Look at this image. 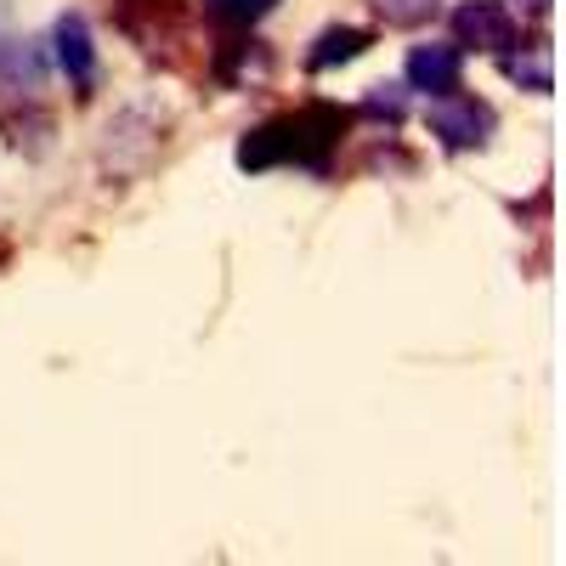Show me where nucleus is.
Instances as JSON below:
<instances>
[{"label": "nucleus", "mask_w": 566, "mask_h": 566, "mask_svg": "<svg viewBox=\"0 0 566 566\" xmlns=\"http://www.w3.org/2000/svg\"><path fill=\"white\" fill-rule=\"evenodd\" d=\"M352 108L340 103H306L295 114H277L255 130H244L239 142V170H272V165H301V170H328V159H335V148L346 142L352 130Z\"/></svg>", "instance_id": "obj_1"}, {"label": "nucleus", "mask_w": 566, "mask_h": 566, "mask_svg": "<svg viewBox=\"0 0 566 566\" xmlns=\"http://www.w3.org/2000/svg\"><path fill=\"white\" fill-rule=\"evenodd\" d=\"M114 23L142 57H165V63H176V45L193 40V7L187 0H119Z\"/></svg>", "instance_id": "obj_2"}, {"label": "nucleus", "mask_w": 566, "mask_h": 566, "mask_svg": "<svg viewBox=\"0 0 566 566\" xmlns=\"http://www.w3.org/2000/svg\"><path fill=\"white\" fill-rule=\"evenodd\" d=\"M431 130H437V142L442 148H453V154H470V148H488V136H493V125H499V114L482 103V97H470V91H442V97H431Z\"/></svg>", "instance_id": "obj_3"}, {"label": "nucleus", "mask_w": 566, "mask_h": 566, "mask_svg": "<svg viewBox=\"0 0 566 566\" xmlns=\"http://www.w3.org/2000/svg\"><path fill=\"white\" fill-rule=\"evenodd\" d=\"M522 40V23L504 0H459L453 7V45L464 52H510V45Z\"/></svg>", "instance_id": "obj_4"}, {"label": "nucleus", "mask_w": 566, "mask_h": 566, "mask_svg": "<svg viewBox=\"0 0 566 566\" xmlns=\"http://www.w3.org/2000/svg\"><path fill=\"white\" fill-rule=\"evenodd\" d=\"M45 74H52V57L40 52V40L29 34H0V91L18 103H40V91H45Z\"/></svg>", "instance_id": "obj_5"}, {"label": "nucleus", "mask_w": 566, "mask_h": 566, "mask_svg": "<svg viewBox=\"0 0 566 566\" xmlns=\"http://www.w3.org/2000/svg\"><path fill=\"white\" fill-rule=\"evenodd\" d=\"M52 45H57V69L69 74V85L80 91V97H91V91H97V45H91V23L80 12H63L52 23Z\"/></svg>", "instance_id": "obj_6"}, {"label": "nucleus", "mask_w": 566, "mask_h": 566, "mask_svg": "<svg viewBox=\"0 0 566 566\" xmlns=\"http://www.w3.org/2000/svg\"><path fill=\"white\" fill-rule=\"evenodd\" d=\"M459 69H464L459 45H437V40L413 45L408 63H402L408 85H413V91H424V97H442V91H453V85H459Z\"/></svg>", "instance_id": "obj_7"}, {"label": "nucleus", "mask_w": 566, "mask_h": 566, "mask_svg": "<svg viewBox=\"0 0 566 566\" xmlns=\"http://www.w3.org/2000/svg\"><path fill=\"white\" fill-rule=\"evenodd\" d=\"M499 63H504V80H515L522 91H533V97H549L555 91V45L538 34V40H527L522 52H499Z\"/></svg>", "instance_id": "obj_8"}, {"label": "nucleus", "mask_w": 566, "mask_h": 566, "mask_svg": "<svg viewBox=\"0 0 566 566\" xmlns=\"http://www.w3.org/2000/svg\"><path fill=\"white\" fill-rule=\"evenodd\" d=\"M374 45V34L368 29H357V23H335V29H323L317 40H312V52H306V74H328V69H340V63H357L363 52Z\"/></svg>", "instance_id": "obj_9"}, {"label": "nucleus", "mask_w": 566, "mask_h": 566, "mask_svg": "<svg viewBox=\"0 0 566 566\" xmlns=\"http://www.w3.org/2000/svg\"><path fill=\"white\" fill-rule=\"evenodd\" d=\"M272 74V57L261 40H227L216 52V80L221 85H250V80H266Z\"/></svg>", "instance_id": "obj_10"}, {"label": "nucleus", "mask_w": 566, "mask_h": 566, "mask_svg": "<svg viewBox=\"0 0 566 566\" xmlns=\"http://www.w3.org/2000/svg\"><path fill=\"white\" fill-rule=\"evenodd\" d=\"M0 125H7L12 148H23V154H45V142H52V114L40 103H29V114H7Z\"/></svg>", "instance_id": "obj_11"}, {"label": "nucleus", "mask_w": 566, "mask_h": 566, "mask_svg": "<svg viewBox=\"0 0 566 566\" xmlns=\"http://www.w3.org/2000/svg\"><path fill=\"white\" fill-rule=\"evenodd\" d=\"M272 7H277V0H205V18H216L221 29H250V23H261Z\"/></svg>", "instance_id": "obj_12"}, {"label": "nucleus", "mask_w": 566, "mask_h": 566, "mask_svg": "<svg viewBox=\"0 0 566 566\" xmlns=\"http://www.w3.org/2000/svg\"><path fill=\"white\" fill-rule=\"evenodd\" d=\"M374 12H380L391 29H419V23H431L442 12V0H368Z\"/></svg>", "instance_id": "obj_13"}, {"label": "nucleus", "mask_w": 566, "mask_h": 566, "mask_svg": "<svg viewBox=\"0 0 566 566\" xmlns=\"http://www.w3.org/2000/svg\"><path fill=\"white\" fill-rule=\"evenodd\" d=\"M402 108H408V103H402V91H397V85H374V91H368V103H363V114L391 119V125L402 119Z\"/></svg>", "instance_id": "obj_14"}, {"label": "nucleus", "mask_w": 566, "mask_h": 566, "mask_svg": "<svg viewBox=\"0 0 566 566\" xmlns=\"http://www.w3.org/2000/svg\"><path fill=\"white\" fill-rule=\"evenodd\" d=\"M515 7H522L527 18H549V7H555V0H515Z\"/></svg>", "instance_id": "obj_15"}, {"label": "nucleus", "mask_w": 566, "mask_h": 566, "mask_svg": "<svg viewBox=\"0 0 566 566\" xmlns=\"http://www.w3.org/2000/svg\"><path fill=\"white\" fill-rule=\"evenodd\" d=\"M7 23H12V7H7V0H0V34H7Z\"/></svg>", "instance_id": "obj_16"}]
</instances>
